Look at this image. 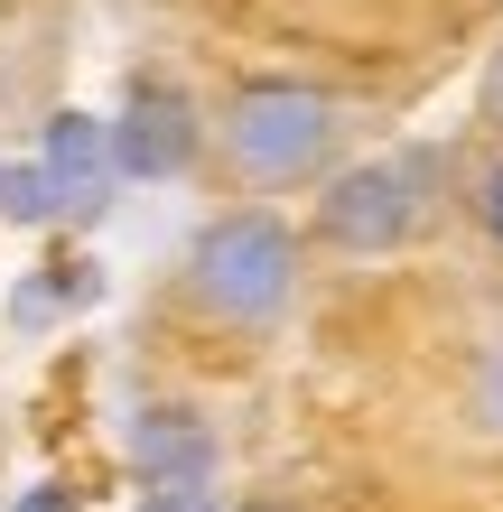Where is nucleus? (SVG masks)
<instances>
[{
  "instance_id": "nucleus-2",
  "label": "nucleus",
  "mask_w": 503,
  "mask_h": 512,
  "mask_svg": "<svg viewBox=\"0 0 503 512\" xmlns=\"http://www.w3.org/2000/svg\"><path fill=\"white\" fill-rule=\"evenodd\" d=\"M224 159L252 177V187H299V177L327 168V149L345 131L336 94L317 84H289V75H261V84H233L224 94Z\"/></svg>"
},
{
  "instance_id": "nucleus-6",
  "label": "nucleus",
  "mask_w": 503,
  "mask_h": 512,
  "mask_svg": "<svg viewBox=\"0 0 503 512\" xmlns=\"http://www.w3.org/2000/svg\"><path fill=\"white\" fill-rule=\"evenodd\" d=\"M131 457H140V485H215V429L196 410H140Z\"/></svg>"
},
{
  "instance_id": "nucleus-13",
  "label": "nucleus",
  "mask_w": 503,
  "mask_h": 512,
  "mask_svg": "<svg viewBox=\"0 0 503 512\" xmlns=\"http://www.w3.org/2000/svg\"><path fill=\"white\" fill-rule=\"evenodd\" d=\"M0 177H10V168H0Z\"/></svg>"
},
{
  "instance_id": "nucleus-12",
  "label": "nucleus",
  "mask_w": 503,
  "mask_h": 512,
  "mask_svg": "<svg viewBox=\"0 0 503 512\" xmlns=\"http://www.w3.org/2000/svg\"><path fill=\"white\" fill-rule=\"evenodd\" d=\"M494 103H503V75H494Z\"/></svg>"
},
{
  "instance_id": "nucleus-10",
  "label": "nucleus",
  "mask_w": 503,
  "mask_h": 512,
  "mask_svg": "<svg viewBox=\"0 0 503 512\" xmlns=\"http://www.w3.org/2000/svg\"><path fill=\"white\" fill-rule=\"evenodd\" d=\"M19 512H75V494L66 485H38V494H19Z\"/></svg>"
},
{
  "instance_id": "nucleus-5",
  "label": "nucleus",
  "mask_w": 503,
  "mask_h": 512,
  "mask_svg": "<svg viewBox=\"0 0 503 512\" xmlns=\"http://www.w3.org/2000/svg\"><path fill=\"white\" fill-rule=\"evenodd\" d=\"M196 140H205V122H196V103L177 94L168 75H131L122 122L103 131V149H112L122 177H177V168L196 159Z\"/></svg>"
},
{
  "instance_id": "nucleus-8",
  "label": "nucleus",
  "mask_w": 503,
  "mask_h": 512,
  "mask_svg": "<svg viewBox=\"0 0 503 512\" xmlns=\"http://www.w3.org/2000/svg\"><path fill=\"white\" fill-rule=\"evenodd\" d=\"M140 512H215V494H205V485H150Z\"/></svg>"
},
{
  "instance_id": "nucleus-3",
  "label": "nucleus",
  "mask_w": 503,
  "mask_h": 512,
  "mask_svg": "<svg viewBox=\"0 0 503 512\" xmlns=\"http://www.w3.org/2000/svg\"><path fill=\"white\" fill-rule=\"evenodd\" d=\"M429 187H438L429 149H392V159L336 168L327 196H317V233H327L336 252H401L410 233L429 224Z\"/></svg>"
},
{
  "instance_id": "nucleus-4",
  "label": "nucleus",
  "mask_w": 503,
  "mask_h": 512,
  "mask_svg": "<svg viewBox=\"0 0 503 512\" xmlns=\"http://www.w3.org/2000/svg\"><path fill=\"white\" fill-rule=\"evenodd\" d=\"M103 177H112V149H103V122H84V112H56L47 140H38V168L0 177V215H84V205H103Z\"/></svg>"
},
{
  "instance_id": "nucleus-7",
  "label": "nucleus",
  "mask_w": 503,
  "mask_h": 512,
  "mask_svg": "<svg viewBox=\"0 0 503 512\" xmlns=\"http://www.w3.org/2000/svg\"><path fill=\"white\" fill-rule=\"evenodd\" d=\"M466 410H476V429L503 447V336L476 354V382H466Z\"/></svg>"
},
{
  "instance_id": "nucleus-1",
  "label": "nucleus",
  "mask_w": 503,
  "mask_h": 512,
  "mask_svg": "<svg viewBox=\"0 0 503 512\" xmlns=\"http://www.w3.org/2000/svg\"><path fill=\"white\" fill-rule=\"evenodd\" d=\"M187 298L224 326H280L289 298H299V243H289V224L261 215V205L215 215L187 252Z\"/></svg>"
},
{
  "instance_id": "nucleus-9",
  "label": "nucleus",
  "mask_w": 503,
  "mask_h": 512,
  "mask_svg": "<svg viewBox=\"0 0 503 512\" xmlns=\"http://www.w3.org/2000/svg\"><path fill=\"white\" fill-rule=\"evenodd\" d=\"M476 215H485V233H494V243H503V159L476 177Z\"/></svg>"
},
{
  "instance_id": "nucleus-11",
  "label": "nucleus",
  "mask_w": 503,
  "mask_h": 512,
  "mask_svg": "<svg viewBox=\"0 0 503 512\" xmlns=\"http://www.w3.org/2000/svg\"><path fill=\"white\" fill-rule=\"evenodd\" d=\"M233 512H289V503H233Z\"/></svg>"
}]
</instances>
